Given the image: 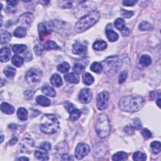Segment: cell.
<instances>
[{"mask_svg": "<svg viewBox=\"0 0 161 161\" xmlns=\"http://www.w3.org/2000/svg\"><path fill=\"white\" fill-rule=\"evenodd\" d=\"M21 146V150L23 152L31 153L32 149L33 147V142L30 138H23L22 143L20 144Z\"/></svg>", "mask_w": 161, "mask_h": 161, "instance_id": "obj_12", "label": "cell"}, {"mask_svg": "<svg viewBox=\"0 0 161 161\" xmlns=\"http://www.w3.org/2000/svg\"><path fill=\"white\" fill-rule=\"evenodd\" d=\"M90 69L95 73L100 74L103 71V66H102L101 64H100V63L94 62L91 65Z\"/></svg>", "mask_w": 161, "mask_h": 161, "instance_id": "obj_31", "label": "cell"}, {"mask_svg": "<svg viewBox=\"0 0 161 161\" xmlns=\"http://www.w3.org/2000/svg\"><path fill=\"white\" fill-rule=\"evenodd\" d=\"M4 73L5 76L6 77H8V78H13V77L15 76L17 71H16V69L14 67L8 66V67H6L5 69Z\"/></svg>", "mask_w": 161, "mask_h": 161, "instance_id": "obj_34", "label": "cell"}, {"mask_svg": "<svg viewBox=\"0 0 161 161\" xmlns=\"http://www.w3.org/2000/svg\"><path fill=\"white\" fill-rule=\"evenodd\" d=\"M100 17V13L97 10H93L89 12L76 23L75 25V31L78 33H81L88 30L98 21Z\"/></svg>", "mask_w": 161, "mask_h": 161, "instance_id": "obj_3", "label": "cell"}, {"mask_svg": "<svg viewBox=\"0 0 161 161\" xmlns=\"http://www.w3.org/2000/svg\"><path fill=\"white\" fill-rule=\"evenodd\" d=\"M150 147L152 150V152L154 154H158L160 152L161 149V144L159 141H153L151 143Z\"/></svg>", "mask_w": 161, "mask_h": 161, "instance_id": "obj_36", "label": "cell"}, {"mask_svg": "<svg viewBox=\"0 0 161 161\" xmlns=\"http://www.w3.org/2000/svg\"><path fill=\"white\" fill-rule=\"evenodd\" d=\"M9 128H13V129H15L17 128V125L15 124H11L9 125Z\"/></svg>", "mask_w": 161, "mask_h": 161, "instance_id": "obj_55", "label": "cell"}, {"mask_svg": "<svg viewBox=\"0 0 161 161\" xmlns=\"http://www.w3.org/2000/svg\"><path fill=\"white\" fill-rule=\"evenodd\" d=\"M110 94L107 91H103L98 94L96 98V106L99 110L105 109L108 104Z\"/></svg>", "mask_w": 161, "mask_h": 161, "instance_id": "obj_7", "label": "cell"}, {"mask_svg": "<svg viewBox=\"0 0 161 161\" xmlns=\"http://www.w3.org/2000/svg\"><path fill=\"white\" fill-rule=\"evenodd\" d=\"M1 110L5 114L11 115L15 111V108L11 104L7 103H2L1 104Z\"/></svg>", "mask_w": 161, "mask_h": 161, "instance_id": "obj_19", "label": "cell"}, {"mask_svg": "<svg viewBox=\"0 0 161 161\" xmlns=\"http://www.w3.org/2000/svg\"><path fill=\"white\" fill-rule=\"evenodd\" d=\"M18 160H29V158L27 157H20Z\"/></svg>", "mask_w": 161, "mask_h": 161, "instance_id": "obj_56", "label": "cell"}, {"mask_svg": "<svg viewBox=\"0 0 161 161\" xmlns=\"http://www.w3.org/2000/svg\"><path fill=\"white\" fill-rule=\"evenodd\" d=\"M66 107L70 114V120L71 121L78 120L81 116V112L79 110L75 108L72 103H67L66 104Z\"/></svg>", "mask_w": 161, "mask_h": 161, "instance_id": "obj_10", "label": "cell"}, {"mask_svg": "<svg viewBox=\"0 0 161 161\" xmlns=\"http://www.w3.org/2000/svg\"><path fill=\"white\" fill-rule=\"evenodd\" d=\"M0 57H1V62H8L11 57V52L9 48L4 47L1 49V54H0Z\"/></svg>", "mask_w": 161, "mask_h": 161, "instance_id": "obj_14", "label": "cell"}, {"mask_svg": "<svg viewBox=\"0 0 161 161\" xmlns=\"http://www.w3.org/2000/svg\"><path fill=\"white\" fill-rule=\"evenodd\" d=\"M132 128L136 129H140L142 127V123L139 118H135L133 122V124L132 126Z\"/></svg>", "mask_w": 161, "mask_h": 161, "instance_id": "obj_44", "label": "cell"}, {"mask_svg": "<svg viewBox=\"0 0 161 161\" xmlns=\"http://www.w3.org/2000/svg\"><path fill=\"white\" fill-rule=\"evenodd\" d=\"M6 3L8 4V5H10L12 7H14V6H16L17 5V4L18 3V2H17V1H7Z\"/></svg>", "mask_w": 161, "mask_h": 161, "instance_id": "obj_52", "label": "cell"}, {"mask_svg": "<svg viewBox=\"0 0 161 161\" xmlns=\"http://www.w3.org/2000/svg\"><path fill=\"white\" fill-rule=\"evenodd\" d=\"M106 34L108 40L110 42H115L118 40L119 38L118 35L113 30L107 29L106 30Z\"/></svg>", "mask_w": 161, "mask_h": 161, "instance_id": "obj_28", "label": "cell"}, {"mask_svg": "<svg viewBox=\"0 0 161 161\" xmlns=\"http://www.w3.org/2000/svg\"><path fill=\"white\" fill-rule=\"evenodd\" d=\"M26 35V28L23 26H18L14 32V36L18 38H23Z\"/></svg>", "mask_w": 161, "mask_h": 161, "instance_id": "obj_27", "label": "cell"}, {"mask_svg": "<svg viewBox=\"0 0 161 161\" xmlns=\"http://www.w3.org/2000/svg\"><path fill=\"white\" fill-rule=\"evenodd\" d=\"M42 73L39 69H31L28 71L25 75V79L28 83L30 85H35L40 82L41 80Z\"/></svg>", "mask_w": 161, "mask_h": 161, "instance_id": "obj_6", "label": "cell"}, {"mask_svg": "<svg viewBox=\"0 0 161 161\" xmlns=\"http://www.w3.org/2000/svg\"><path fill=\"white\" fill-rule=\"evenodd\" d=\"M159 93H160L159 91L157 92V91H152V92H151L150 93V98H152V99H153V98H156V97H157V94H159Z\"/></svg>", "mask_w": 161, "mask_h": 161, "instance_id": "obj_54", "label": "cell"}, {"mask_svg": "<svg viewBox=\"0 0 161 161\" xmlns=\"http://www.w3.org/2000/svg\"><path fill=\"white\" fill-rule=\"evenodd\" d=\"M17 116L22 121H26L28 119V111L24 108H20L17 111Z\"/></svg>", "mask_w": 161, "mask_h": 161, "instance_id": "obj_26", "label": "cell"}, {"mask_svg": "<svg viewBox=\"0 0 161 161\" xmlns=\"http://www.w3.org/2000/svg\"><path fill=\"white\" fill-rule=\"evenodd\" d=\"M44 48L46 51H50V50H56V49H59L60 47L57 44H56L55 42L52 40H48L47 42L44 44Z\"/></svg>", "mask_w": 161, "mask_h": 161, "instance_id": "obj_25", "label": "cell"}, {"mask_svg": "<svg viewBox=\"0 0 161 161\" xmlns=\"http://www.w3.org/2000/svg\"><path fill=\"white\" fill-rule=\"evenodd\" d=\"M62 160H73V158L71 156H69L67 153H64V154L62 155Z\"/></svg>", "mask_w": 161, "mask_h": 161, "instance_id": "obj_50", "label": "cell"}, {"mask_svg": "<svg viewBox=\"0 0 161 161\" xmlns=\"http://www.w3.org/2000/svg\"><path fill=\"white\" fill-rule=\"evenodd\" d=\"M42 91L44 94H45L46 96H48L49 97H55L56 95V93L53 88H52L50 86H44L42 88Z\"/></svg>", "mask_w": 161, "mask_h": 161, "instance_id": "obj_21", "label": "cell"}, {"mask_svg": "<svg viewBox=\"0 0 161 161\" xmlns=\"http://www.w3.org/2000/svg\"><path fill=\"white\" fill-rule=\"evenodd\" d=\"M79 100L80 102L84 104L89 103L92 100V92L88 88L82 89L79 93Z\"/></svg>", "mask_w": 161, "mask_h": 161, "instance_id": "obj_11", "label": "cell"}, {"mask_svg": "<svg viewBox=\"0 0 161 161\" xmlns=\"http://www.w3.org/2000/svg\"><path fill=\"white\" fill-rule=\"evenodd\" d=\"M34 51L35 53L37 55L40 56L42 54L43 52V48H42L41 46H40L39 45H36V46L34 47Z\"/></svg>", "mask_w": 161, "mask_h": 161, "instance_id": "obj_46", "label": "cell"}, {"mask_svg": "<svg viewBox=\"0 0 161 161\" xmlns=\"http://www.w3.org/2000/svg\"><path fill=\"white\" fill-rule=\"evenodd\" d=\"M90 148L88 144L85 143H79L76 147L75 156L78 159H82L89 153Z\"/></svg>", "mask_w": 161, "mask_h": 161, "instance_id": "obj_8", "label": "cell"}, {"mask_svg": "<svg viewBox=\"0 0 161 161\" xmlns=\"http://www.w3.org/2000/svg\"><path fill=\"white\" fill-rule=\"evenodd\" d=\"M85 67L82 64H80V63H76V64H75L73 67V71L78 74L82 73L84 71H85Z\"/></svg>", "mask_w": 161, "mask_h": 161, "instance_id": "obj_40", "label": "cell"}, {"mask_svg": "<svg viewBox=\"0 0 161 161\" xmlns=\"http://www.w3.org/2000/svg\"><path fill=\"white\" fill-rule=\"evenodd\" d=\"M33 20V16L32 14L29 12H27L23 14V15L19 17L18 20V23L21 25L20 26L28 28L32 25Z\"/></svg>", "mask_w": 161, "mask_h": 161, "instance_id": "obj_9", "label": "cell"}, {"mask_svg": "<svg viewBox=\"0 0 161 161\" xmlns=\"http://www.w3.org/2000/svg\"><path fill=\"white\" fill-rule=\"evenodd\" d=\"M38 30H39L40 39L41 40H43L45 36H47L48 33L47 27L44 23H40L38 25Z\"/></svg>", "mask_w": 161, "mask_h": 161, "instance_id": "obj_22", "label": "cell"}, {"mask_svg": "<svg viewBox=\"0 0 161 161\" xmlns=\"http://www.w3.org/2000/svg\"><path fill=\"white\" fill-rule=\"evenodd\" d=\"M140 64L143 67H148L152 63V59L148 55H143L140 59Z\"/></svg>", "mask_w": 161, "mask_h": 161, "instance_id": "obj_23", "label": "cell"}, {"mask_svg": "<svg viewBox=\"0 0 161 161\" xmlns=\"http://www.w3.org/2000/svg\"><path fill=\"white\" fill-rule=\"evenodd\" d=\"M34 92L32 91V90H27L25 92V97L27 100H31L33 96Z\"/></svg>", "mask_w": 161, "mask_h": 161, "instance_id": "obj_47", "label": "cell"}, {"mask_svg": "<svg viewBox=\"0 0 161 161\" xmlns=\"http://www.w3.org/2000/svg\"><path fill=\"white\" fill-rule=\"evenodd\" d=\"M124 130L128 135H133V134H134V130L132 129V127H126L124 128Z\"/></svg>", "mask_w": 161, "mask_h": 161, "instance_id": "obj_49", "label": "cell"}, {"mask_svg": "<svg viewBox=\"0 0 161 161\" xmlns=\"http://www.w3.org/2000/svg\"><path fill=\"white\" fill-rule=\"evenodd\" d=\"M12 63L15 66L20 67L23 64V59L18 55H14L12 57Z\"/></svg>", "mask_w": 161, "mask_h": 161, "instance_id": "obj_38", "label": "cell"}, {"mask_svg": "<svg viewBox=\"0 0 161 161\" xmlns=\"http://www.w3.org/2000/svg\"><path fill=\"white\" fill-rule=\"evenodd\" d=\"M40 3H44L45 5H46V4H48V3H49V2H45V1H42V2H40Z\"/></svg>", "mask_w": 161, "mask_h": 161, "instance_id": "obj_58", "label": "cell"}, {"mask_svg": "<svg viewBox=\"0 0 161 161\" xmlns=\"http://www.w3.org/2000/svg\"><path fill=\"white\" fill-rule=\"evenodd\" d=\"M86 51V47L79 42H76L73 46V52L76 55H80Z\"/></svg>", "mask_w": 161, "mask_h": 161, "instance_id": "obj_15", "label": "cell"}, {"mask_svg": "<svg viewBox=\"0 0 161 161\" xmlns=\"http://www.w3.org/2000/svg\"><path fill=\"white\" fill-rule=\"evenodd\" d=\"M17 141H18L17 138L15 137H13L12 138V139L10 140V144L11 145H15V144L17 142Z\"/></svg>", "mask_w": 161, "mask_h": 161, "instance_id": "obj_53", "label": "cell"}, {"mask_svg": "<svg viewBox=\"0 0 161 161\" xmlns=\"http://www.w3.org/2000/svg\"><path fill=\"white\" fill-rule=\"evenodd\" d=\"M60 123L57 118L52 114H45L41 119L40 130L46 134H54L59 128Z\"/></svg>", "mask_w": 161, "mask_h": 161, "instance_id": "obj_2", "label": "cell"}, {"mask_svg": "<svg viewBox=\"0 0 161 161\" xmlns=\"http://www.w3.org/2000/svg\"><path fill=\"white\" fill-rule=\"evenodd\" d=\"M144 104V100L140 96H125L120 100L118 106L120 109L124 111L134 112L141 110Z\"/></svg>", "mask_w": 161, "mask_h": 161, "instance_id": "obj_1", "label": "cell"}, {"mask_svg": "<svg viewBox=\"0 0 161 161\" xmlns=\"http://www.w3.org/2000/svg\"><path fill=\"white\" fill-rule=\"evenodd\" d=\"M127 76H128L127 71H123L120 73V76H119V78H118L119 83H120V84L123 83L125 82V81L126 80V79H127Z\"/></svg>", "mask_w": 161, "mask_h": 161, "instance_id": "obj_43", "label": "cell"}, {"mask_svg": "<svg viewBox=\"0 0 161 161\" xmlns=\"http://www.w3.org/2000/svg\"><path fill=\"white\" fill-rule=\"evenodd\" d=\"M160 98H159L157 100V101H156V103H157V106L160 108Z\"/></svg>", "mask_w": 161, "mask_h": 161, "instance_id": "obj_57", "label": "cell"}, {"mask_svg": "<svg viewBox=\"0 0 161 161\" xmlns=\"http://www.w3.org/2000/svg\"><path fill=\"white\" fill-rule=\"evenodd\" d=\"M137 2V1H134V0H128V1H123V4L127 6H133Z\"/></svg>", "mask_w": 161, "mask_h": 161, "instance_id": "obj_48", "label": "cell"}, {"mask_svg": "<svg viewBox=\"0 0 161 161\" xmlns=\"http://www.w3.org/2000/svg\"><path fill=\"white\" fill-rule=\"evenodd\" d=\"M2 23H3V17H2V15H1V25H0V26H2Z\"/></svg>", "mask_w": 161, "mask_h": 161, "instance_id": "obj_59", "label": "cell"}, {"mask_svg": "<svg viewBox=\"0 0 161 161\" xmlns=\"http://www.w3.org/2000/svg\"><path fill=\"white\" fill-rule=\"evenodd\" d=\"M65 80L72 84H78L79 82V76L76 73H71L66 74L64 76Z\"/></svg>", "mask_w": 161, "mask_h": 161, "instance_id": "obj_13", "label": "cell"}, {"mask_svg": "<svg viewBox=\"0 0 161 161\" xmlns=\"http://www.w3.org/2000/svg\"><path fill=\"white\" fill-rule=\"evenodd\" d=\"M96 131L97 134L101 138L108 137L111 132V125L109 118L107 115H100L96 123Z\"/></svg>", "mask_w": 161, "mask_h": 161, "instance_id": "obj_4", "label": "cell"}, {"mask_svg": "<svg viewBox=\"0 0 161 161\" xmlns=\"http://www.w3.org/2000/svg\"><path fill=\"white\" fill-rule=\"evenodd\" d=\"M26 46L23 44H16L12 48V50L15 54H22L26 49Z\"/></svg>", "mask_w": 161, "mask_h": 161, "instance_id": "obj_32", "label": "cell"}, {"mask_svg": "<svg viewBox=\"0 0 161 161\" xmlns=\"http://www.w3.org/2000/svg\"><path fill=\"white\" fill-rule=\"evenodd\" d=\"M93 48L94 50L98 51H102L105 50L107 48V44L104 40H97L93 45Z\"/></svg>", "mask_w": 161, "mask_h": 161, "instance_id": "obj_17", "label": "cell"}, {"mask_svg": "<svg viewBox=\"0 0 161 161\" xmlns=\"http://www.w3.org/2000/svg\"><path fill=\"white\" fill-rule=\"evenodd\" d=\"M36 101L39 104L44 107H48L51 104L50 100L44 96H38L36 98Z\"/></svg>", "mask_w": 161, "mask_h": 161, "instance_id": "obj_20", "label": "cell"}, {"mask_svg": "<svg viewBox=\"0 0 161 161\" xmlns=\"http://www.w3.org/2000/svg\"><path fill=\"white\" fill-rule=\"evenodd\" d=\"M141 134L142 136L146 139H148L152 137V133L148 129H146V128L143 129L141 132Z\"/></svg>", "mask_w": 161, "mask_h": 161, "instance_id": "obj_45", "label": "cell"}, {"mask_svg": "<svg viewBox=\"0 0 161 161\" xmlns=\"http://www.w3.org/2000/svg\"><path fill=\"white\" fill-rule=\"evenodd\" d=\"M94 79L93 76L89 73H86L82 76V82L85 85L87 86L91 85L94 82Z\"/></svg>", "mask_w": 161, "mask_h": 161, "instance_id": "obj_24", "label": "cell"}, {"mask_svg": "<svg viewBox=\"0 0 161 161\" xmlns=\"http://www.w3.org/2000/svg\"><path fill=\"white\" fill-rule=\"evenodd\" d=\"M128 158L127 153L124 152H117L113 156L112 160H125Z\"/></svg>", "mask_w": 161, "mask_h": 161, "instance_id": "obj_30", "label": "cell"}, {"mask_svg": "<svg viewBox=\"0 0 161 161\" xmlns=\"http://www.w3.org/2000/svg\"><path fill=\"white\" fill-rule=\"evenodd\" d=\"M35 157L40 160H48V152L44 150H37L35 151Z\"/></svg>", "mask_w": 161, "mask_h": 161, "instance_id": "obj_16", "label": "cell"}, {"mask_svg": "<svg viewBox=\"0 0 161 161\" xmlns=\"http://www.w3.org/2000/svg\"><path fill=\"white\" fill-rule=\"evenodd\" d=\"M51 82L54 86L57 88L60 87L62 85V80L61 77L57 74H54L51 76Z\"/></svg>", "mask_w": 161, "mask_h": 161, "instance_id": "obj_18", "label": "cell"}, {"mask_svg": "<svg viewBox=\"0 0 161 161\" xmlns=\"http://www.w3.org/2000/svg\"><path fill=\"white\" fill-rule=\"evenodd\" d=\"M121 15L123 17L126 18H131L133 15H134V12L132 11H127L122 9L120 11Z\"/></svg>", "mask_w": 161, "mask_h": 161, "instance_id": "obj_42", "label": "cell"}, {"mask_svg": "<svg viewBox=\"0 0 161 161\" xmlns=\"http://www.w3.org/2000/svg\"><path fill=\"white\" fill-rule=\"evenodd\" d=\"M1 137H2V140H1V142L2 143V142H3V135H1Z\"/></svg>", "mask_w": 161, "mask_h": 161, "instance_id": "obj_60", "label": "cell"}, {"mask_svg": "<svg viewBox=\"0 0 161 161\" xmlns=\"http://www.w3.org/2000/svg\"><path fill=\"white\" fill-rule=\"evenodd\" d=\"M39 149L48 152L51 149V144L48 142H44L40 145Z\"/></svg>", "mask_w": 161, "mask_h": 161, "instance_id": "obj_41", "label": "cell"}, {"mask_svg": "<svg viewBox=\"0 0 161 161\" xmlns=\"http://www.w3.org/2000/svg\"><path fill=\"white\" fill-rule=\"evenodd\" d=\"M138 29L141 31H149L153 30V26L147 22H143L139 25Z\"/></svg>", "mask_w": 161, "mask_h": 161, "instance_id": "obj_35", "label": "cell"}, {"mask_svg": "<svg viewBox=\"0 0 161 161\" xmlns=\"http://www.w3.org/2000/svg\"><path fill=\"white\" fill-rule=\"evenodd\" d=\"M122 35L123 36H128L130 34V30L128 29V28H125V29L122 30Z\"/></svg>", "mask_w": 161, "mask_h": 161, "instance_id": "obj_51", "label": "cell"}, {"mask_svg": "<svg viewBox=\"0 0 161 161\" xmlns=\"http://www.w3.org/2000/svg\"><path fill=\"white\" fill-rule=\"evenodd\" d=\"M103 70L107 74L116 73L122 65V62L118 56H111L103 60L101 63Z\"/></svg>", "mask_w": 161, "mask_h": 161, "instance_id": "obj_5", "label": "cell"}, {"mask_svg": "<svg viewBox=\"0 0 161 161\" xmlns=\"http://www.w3.org/2000/svg\"><path fill=\"white\" fill-rule=\"evenodd\" d=\"M133 159L135 161H144L147 159V156L143 152H136L133 156Z\"/></svg>", "mask_w": 161, "mask_h": 161, "instance_id": "obj_37", "label": "cell"}, {"mask_svg": "<svg viewBox=\"0 0 161 161\" xmlns=\"http://www.w3.org/2000/svg\"><path fill=\"white\" fill-rule=\"evenodd\" d=\"M11 39V34L7 31L2 30L1 31V44H6Z\"/></svg>", "mask_w": 161, "mask_h": 161, "instance_id": "obj_29", "label": "cell"}, {"mask_svg": "<svg viewBox=\"0 0 161 161\" xmlns=\"http://www.w3.org/2000/svg\"><path fill=\"white\" fill-rule=\"evenodd\" d=\"M114 25L116 29L118 30L122 31L125 28V21L120 18H117L114 22Z\"/></svg>", "mask_w": 161, "mask_h": 161, "instance_id": "obj_33", "label": "cell"}, {"mask_svg": "<svg viewBox=\"0 0 161 161\" xmlns=\"http://www.w3.org/2000/svg\"><path fill=\"white\" fill-rule=\"evenodd\" d=\"M69 69H70V66L69 64V63L66 62L62 63V64H59L57 66V70L62 73H64L67 72L69 70Z\"/></svg>", "mask_w": 161, "mask_h": 161, "instance_id": "obj_39", "label": "cell"}]
</instances>
